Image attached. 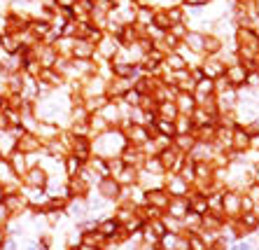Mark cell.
Segmentation results:
<instances>
[{"label": "cell", "instance_id": "obj_31", "mask_svg": "<svg viewBox=\"0 0 259 250\" xmlns=\"http://www.w3.org/2000/svg\"><path fill=\"white\" fill-rule=\"evenodd\" d=\"M185 236H187L189 250H208V243L203 241V236H201L199 232H196V234H185Z\"/></svg>", "mask_w": 259, "mask_h": 250}, {"label": "cell", "instance_id": "obj_41", "mask_svg": "<svg viewBox=\"0 0 259 250\" xmlns=\"http://www.w3.org/2000/svg\"><path fill=\"white\" fill-rule=\"evenodd\" d=\"M56 3H59V5H61V10H72L77 0H56Z\"/></svg>", "mask_w": 259, "mask_h": 250}, {"label": "cell", "instance_id": "obj_34", "mask_svg": "<svg viewBox=\"0 0 259 250\" xmlns=\"http://www.w3.org/2000/svg\"><path fill=\"white\" fill-rule=\"evenodd\" d=\"M103 119H105V122H117V119H119V110H117L115 103H108L103 108Z\"/></svg>", "mask_w": 259, "mask_h": 250}, {"label": "cell", "instance_id": "obj_18", "mask_svg": "<svg viewBox=\"0 0 259 250\" xmlns=\"http://www.w3.org/2000/svg\"><path fill=\"white\" fill-rule=\"evenodd\" d=\"M115 180L121 185V187H133V185H138V169L124 166V169H121V173L115 178Z\"/></svg>", "mask_w": 259, "mask_h": 250}, {"label": "cell", "instance_id": "obj_22", "mask_svg": "<svg viewBox=\"0 0 259 250\" xmlns=\"http://www.w3.org/2000/svg\"><path fill=\"white\" fill-rule=\"evenodd\" d=\"M180 236H182V234L166 232L161 238H159L157 248H159V250H178V243H180Z\"/></svg>", "mask_w": 259, "mask_h": 250}, {"label": "cell", "instance_id": "obj_1", "mask_svg": "<svg viewBox=\"0 0 259 250\" xmlns=\"http://www.w3.org/2000/svg\"><path fill=\"white\" fill-rule=\"evenodd\" d=\"M126 145L128 141L121 131H105V134H101L96 145H91V150H96L101 159H115V154H121Z\"/></svg>", "mask_w": 259, "mask_h": 250}, {"label": "cell", "instance_id": "obj_3", "mask_svg": "<svg viewBox=\"0 0 259 250\" xmlns=\"http://www.w3.org/2000/svg\"><path fill=\"white\" fill-rule=\"evenodd\" d=\"M163 189H166V194L170 196V199H187L189 192H192V185L185 183L178 173H170L168 178H166V185H163Z\"/></svg>", "mask_w": 259, "mask_h": 250}, {"label": "cell", "instance_id": "obj_9", "mask_svg": "<svg viewBox=\"0 0 259 250\" xmlns=\"http://www.w3.org/2000/svg\"><path fill=\"white\" fill-rule=\"evenodd\" d=\"M3 206L10 211V215H19L21 211L28 208V201H26V196L21 194V189H19V192H10V194L3 196Z\"/></svg>", "mask_w": 259, "mask_h": 250}, {"label": "cell", "instance_id": "obj_37", "mask_svg": "<svg viewBox=\"0 0 259 250\" xmlns=\"http://www.w3.org/2000/svg\"><path fill=\"white\" fill-rule=\"evenodd\" d=\"M220 40H217V37H205V43H203V52H208V54H217V52H220Z\"/></svg>", "mask_w": 259, "mask_h": 250}, {"label": "cell", "instance_id": "obj_30", "mask_svg": "<svg viewBox=\"0 0 259 250\" xmlns=\"http://www.w3.org/2000/svg\"><path fill=\"white\" fill-rule=\"evenodd\" d=\"M185 43L192 47V52H203L205 35H201V33H187V35H185Z\"/></svg>", "mask_w": 259, "mask_h": 250}, {"label": "cell", "instance_id": "obj_33", "mask_svg": "<svg viewBox=\"0 0 259 250\" xmlns=\"http://www.w3.org/2000/svg\"><path fill=\"white\" fill-rule=\"evenodd\" d=\"M159 110H161V119H173L175 115H178V105L175 103H168V101H163L161 105H159Z\"/></svg>", "mask_w": 259, "mask_h": 250}, {"label": "cell", "instance_id": "obj_42", "mask_svg": "<svg viewBox=\"0 0 259 250\" xmlns=\"http://www.w3.org/2000/svg\"><path fill=\"white\" fill-rule=\"evenodd\" d=\"M250 150H257V152H259V134L257 136H250Z\"/></svg>", "mask_w": 259, "mask_h": 250}, {"label": "cell", "instance_id": "obj_13", "mask_svg": "<svg viewBox=\"0 0 259 250\" xmlns=\"http://www.w3.org/2000/svg\"><path fill=\"white\" fill-rule=\"evenodd\" d=\"M96 232L101 234L105 241H110V238H112L117 232H119V222H117L112 215H108V218H101V220L96 222Z\"/></svg>", "mask_w": 259, "mask_h": 250}, {"label": "cell", "instance_id": "obj_14", "mask_svg": "<svg viewBox=\"0 0 259 250\" xmlns=\"http://www.w3.org/2000/svg\"><path fill=\"white\" fill-rule=\"evenodd\" d=\"M224 63L222 61H217V59H208V61L201 66V73H203V77H208V79H220V77H224Z\"/></svg>", "mask_w": 259, "mask_h": 250}, {"label": "cell", "instance_id": "obj_15", "mask_svg": "<svg viewBox=\"0 0 259 250\" xmlns=\"http://www.w3.org/2000/svg\"><path fill=\"white\" fill-rule=\"evenodd\" d=\"M187 201H189V213H196V215H201V218L208 213V196H205V194L189 192Z\"/></svg>", "mask_w": 259, "mask_h": 250}, {"label": "cell", "instance_id": "obj_7", "mask_svg": "<svg viewBox=\"0 0 259 250\" xmlns=\"http://www.w3.org/2000/svg\"><path fill=\"white\" fill-rule=\"evenodd\" d=\"M121 161H124V166H131V169H140V166L145 164V159H147V154H145L143 147H136V145H126L124 147V152H121Z\"/></svg>", "mask_w": 259, "mask_h": 250}, {"label": "cell", "instance_id": "obj_6", "mask_svg": "<svg viewBox=\"0 0 259 250\" xmlns=\"http://www.w3.org/2000/svg\"><path fill=\"white\" fill-rule=\"evenodd\" d=\"M224 79H227V85L229 87L238 89L241 85H245L247 82V68L243 66L241 61L234 63V66H227V70H224Z\"/></svg>", "mask_w": 259, "mask_h": 250}, {"label": "cell", "instance_id": "obj_32", "mask_svg": "<svg viewBox=\"0 0 259 250\" xmlns=\"http://www.w3.org/2000/svg\"><path fill=\"white\" fill-rule=\"evenodd\" d=\"M173 127H175V134H178V136H187L189 131L194 129V124H192V119H187V117H182V119H178V122H175Z\"/></svg>", "mask_w": 259, "mask_h": 250}, {"label": "cell", "instance_id": "obj_20", "mask_svg": "<svg viewBox=\"0 0 259 250\" xmlns=\"http://www.w3.org/2000/svg\"><path fill=\"white\" fill-rule=\"evenodd\" d=\"M72 54L77 56L79 61H89L91 56H94V45L89 40H77L75 43V49H72Z\"/></svg>", "mask_w": 259, "mask_h": 250}, {"label": "cell", "instance_id": "obj_38", "mask_svg": "<svg viewBox=\"0 0 259 250\" xmlns=\"http://www.w3.org/2000/svg\"><path fill=\"white\" fill-rule=\"evenodd\" d=\"M152 17H154V12H152V10H147V7H143V10H138V12H136V19H138L140 24H145V26H152Z\"/></svg>", "mask_w": 259, "mask_h": 250}, {"label": "cell", "instance_id": "obj_5", "mask_svg": "<svg viewBox=\"0 0 259 250\" xmlns=\"http://www.w3.org/2000/svg\"><path fill=\"white\" fill-rule=\"evenodd\" d=\"M24 187H28V189H45V185H47V180H49V176L40 169V166H30L28 171L24 173Z\"/></svg>", "mask_w": 259, "mask_h": 250}, {"label": "cell", "instance_id": "obj_23", "mask_svg": "<svg viewBox=\"0 0 259 250\" xmlns=\"http://www.w3.org/2000/svg\"><path fill=\"white\" fill-rule=\"evenodd\" d=\"M37 82H45L47 87H56V85H61V75L56 73L54 68H42L37 73Z\"/></svg>", "mask_w": 259, "mask_h": 250}, {"label": "cell", "instance_id": "obj_27", "mask_svg": "<svg viewBox=\"0 0 259 250\" xmlns=\"http://www.w3.org/2000/svg\"><path fill=\"white\" fill-rule=\"evenodd\" d=\"M143 169H145V173H150V176H159L161 178L163 173V166H161V161H159V157H147L145 159V164H143Z\"/></svg>", "mask_w": 259, "mask_h": 250}, {"label": "cell", "instance_id": "obj_44", "mask_svg": "<svg viewBox=\"0 0 259 250\" xmlns=\"http://www.w3.org/2000/svg\"><path fill=\"white\" fill-rule=\"evenodd\" d=\"M254 10H257V12H259V0H257V3H254Z\"/></svg>", "mask_w": 259, "mask_h": 250}, {"label": "cell", "instance_id": "obj_46", "mask_svg": "<svg viewBox=\"0 0 259 250\" xmlns=\"http://www.w3.org/2000/svg\"><path fill=\"white\" fill-rule=\"evenodd\" d=\"M68 250H77V248H68Z\"/></svg>", "mask_w": 259, "mask_h": 250}, {"label": "cell", "instance_id": "obj_16", "mask_svg": "<svg viewBox=\"0 0 259 250\" xmlns=\"http://www.w3.org/2000/svg\"><path fill=\"white\" fill-rule=\"evenodd\" d=\"M40 145H42V143L37 141L35 134H24V136H21V138L17 141V150H19V152H24V154L37 152V150H40Z\"/></svg>", "mask_w": 259, "mask_h": 250}, {"label": "cell", "instance_id": "obj_43", "mask_svg": "<svg viewBox=\"0 0 259 250\" xmlns=\"http://www.w3.org/2000/svg\"><path fill=\"white\" fill-rule=\"evenodd\" d=\"M77 250H98V248H94V245H87V243H79Z\"/></svg>", "mask_w": 259, "mask_h": 250}, {"label": "cell", "instance_id": "obj_40", "mask_svg": "<svg viewBox=\"0 0 259 250\" xmlns=\"http://www.w3.org/2000/svg\"><path fill=\"white\" fill-rule=\"evenodd\" d=\"M168 19H170V24H182V19H185V12H182L180 7H170L168 12Z\"/></svg>", "mask_w": 259, "mask_h": 250}, {"label": "cell", "instance_id": "obj_19", "mask_svg": "<svg viewBox=\"0 0 259 250\" xmlns=\"http://www.w3.org/2000/svg\"><path fill=\"white\" fill-rule=\"evenodd\" d=\"M98 52H101V56H105V59H112V56L119 52V40H115V37H101Z\"/></svg>", "mask_w": 259, "mask_h": 250}, {"label": "cell", "instance_id": "obj_47", "mask_svg": "<svg viewBox=\"0 0 259 250\" xmlns=\"http://www.w3.org/2000/svg\"><path fill=\"white\" fill-rule=\"evenodd\" d=\"M37 250H47V248H37Z\"/></svg>", "mask_w": 259, "mask_h": 250}, {"label": "cell", "instance_id": "obj_17", "mask_svg": "<svg viewBox=\"0 0 259 250\" xmlns=\"http://www.w3.org/2000/svg\"><path fill=\"white\" fill-rule=\"evenodd\" d=\"M7 161H10V166H12V171L17 178H24V173L28 171V166H26V154L19 152V150H14V152L7 157Z\"/></svg>", "mask_w": 259, "mask_h": 250}, {"label": "cell", "instance_id": "obj_24", "mask_svg": "<svg viewBox=\"0 0 259 250\" xmlns=\"http://www.w3.org/2000/svg\"><path fill=\"white\" fill-rule=\"evenodd\" d=\"M194 108H196V101H194L192 94H187V92L178 94V112H189L192 115Z\"/></svg>", "mask_w": 259, "mask_h": 250}, {"label": "cell", "instance_id": "obj_12", "mask_svg": "<svg viewBox=\"0 0 259 250\" xmlns=\"http://www.w3.org/2000/svg\"><path fill=\"white\" fill-rule=\"evenodd\" d=\"M189 213V201L187 199H170L168 201V208L163 211V215H168V218L178 220V222H182V218Z\"/></svg>", "mask_w": 259, "mask_h": 250}, {"label": "cell", "instance_id": "obj_28", "mask_svg": "<svg viewBox=\"0 0 259 250\" xmlns=\"http://www.w3.org/2000/svg\"><path fill=\"white\" fill-rule=\"evenodd\" d=\"M63 169H66V176L68 178H75V176H79V171H82V164H79L72 154H68V157L63 159Z\"/></svg>", "mask_w": 259, "mask_h": 250}, {"label": "cell", "instance_id": "obj_4", "mask_svg": "<svg viewBox=\"0 0 259 250\" xmlns=\"http://www.w3.org/2000/svg\"><path fill=\"white\" fill-rule=\"evenodd\" d=\"M98 194H101L103 201H119L121 199V185L110 176L101 178V180H98Z\"/></svg>", "mask_w": 259, "mask_h": 250}, {"label": "cell", "instance_id": "obj_36", "mask_svg": "<svg viewBox=\"0 0 259 250\" xmlns=\"http://www.w3.org/2000/svg\"><path fill=\"white\" fill-rule=\"evenodd\" d=\"M72 10H75L77 14H89V12H94V0H77Z\"/></svg>", "mask_w": 259, "mask_h": 250}, {"label": "cell", "instance_id": "obj_25", "mask_svg": "<svg viewBox=\"0 0 259 250\" xmlns=\"http://www.w3.org/2000/svg\"><path fill=\"white\" fill-rule=\"evenodd\" d=\"M0 47L5 49L7 54H17V52H19L17 35H12V33H3V35H0Z\"/></svg>", "mask_w": 259, "mask_h": 250}, {"label": "cell", "instance_id": "obj_35", "mask_svg": "<svg viewBox=\"0 0 259 250\" xmlns=\"http://www.w3.org/2000/svg\"><path fill=\"white\" fill-rule=\"evenodd\" d=\"M157 131L161 136H166V138L175 136V127H173V122H168V119H159V122H157Z\"/></svg>", "mask_w": 259, "mask_h": 250}, {"label": "cell", "instance_id": "obj_2", "mask_svg": "<svg viewBox=\"0 0 259 250\" xmlns=\"http://www.w3.org/2000/svg\"><path fill=\"white\" fill-rule=\"evenodd\" d=\"M241 194L238 189H227L222 192V215L224 220H236L241 215Z\"/></svg>", "mask_w": 259, "mask_h": 250}, {"label": "cell", "instance_id": "obj_26", "mask_svg": "<svg viewBox=\"0 0 259 250\" xmlns=\"http://www.w3.org/2000/svg\"><path fill=\"white\" fill-rule=\"evenodd\" d=\"M196 145V138H194L192 134H187V136H178V138H175V143H173V147L175 150H178V152H189V150H192V147Z\"/></svg>", "mask_w": 259, "mask_h": 250}, {"label": "cell", "instance_id": "obj_8", "mask_svg": "<svg viewBox=\"0 0 259 250\" xmlns=\"http://www.w3.org/2000/svg\"><path fill=\"white\" fill-rule=\"evenodd\" d=\"M66 187H68V196H70V199H87L89 192H91V185L87 183L84 178H79V176L68 178Z\"/></svg>", "mask_w": 259, "mask_h": 250}, {"label": "cell", "instance_id": "obj_29", "mask_svg": "<svg viewBox=\"0 0 259 250\" xmlns=\"http://www.w3.org/2000/svg\"><path fill=\"white\" fill-rule=\"evenodd\" d=\"M163 63L170 68V70H185L187 68V61H185V56H180V54H168L166 59H163Z\"/></svg>", "mask_w": 259, "mask_h": 250}, {"label": "cell", "instance_id": "obj_21", "mask_svg": "<svg viewBox=\"0 0 259 250\" xmlns=\"http://www.w3.org/2000/svg\"><path fill=\"white\" fill-rule=\"evenodd\" d=\"M112 73H115V77H119V79H128V77H133V75L138 73V66H131V63H126V61H119V63L112 66Z\"/></svg>", "mask_w": 259, "mask_h": 250}, {"label": "cell", "instance_id": "obj_45", "mask_svg": "<svg viewBox=\"0 0 259 250\" xmlns=\"http://www.w3.org/2000/svg\"><path fill=\"white\" fill-rule=\"evenodd\" d=\"M3 103H5V101H3V98H0V108H3Z\"/></svg>", "mask_w": 259, "mask_h": 250}, {"label": "cell", "instance_id": "obj_39", "mask_svg": "<svg viewBox=\"0 0 259 250\" xmlns=\"http://www.w3.org/2000/svg\"><path fill=\"white\" fill-rule=\"evenodd\" d=\"M140 98H143V96H140L136 89H133V92L128 89V92L124 94V101H126V105H133V108H138V105H140Z\"/></svg>", "mask_w": 259, "mask_h": 250}, {"label": "cell", "instance_id": "obj_11", "mask_svg": "<svg viewBox=\"0 0 259 250\" xmlns=\"http://www.w3.org/2000/svg\"><path fill=\"white\" fill-rule=\"evenodd\" d=\"M250 150V134L245 129L236 127L234 129V136H231V152L234 154H243Z\"/></svg>", "mask_w": 259, "mask_h": 250}, {"label": "cell", "instance_id": "obj_10", "mask_svg": "<svg viewBox=\"0 0 259 250\" xmlns=\"http://www.w3.org/2000/svg\"><path fill=\"white\" fill-rule=\"evenodd\" d=\"M168 201H170V196L166 194V189H163V187L145 192V203H147V206H152V208H159L161 213L168 208Z\"/></svg>", "mask_w": 259, "mask_h": 250}]
</instances>
